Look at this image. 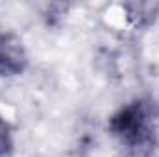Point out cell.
Segmentation results:
<instances>
[{
	"mask_svg": "<svg viewBox=\"0 0 159 157\" xmlns=\"http://www.w3.org/2000/svg\"><path fill=\"white\" fill-rule=\"evenodd\" d=\"M150 117V107L143 100H133L111 115L107 128L122 146L131 152H143L154 144Z\"/></svg>",
	"mask_w": 159,
	"mask_h": 157,
	"instance_id": "obj_1",
	"label": "cell"
},
{
	"mask_svg": "<svg viewBox=\"0 0 159 157\" xmlns=\"http://www.w3.org/2000/svg\"><path fill=\"white\" fill-rule=\"evenodd\" d=\"M28 54L20 37L9 32H0V76L13 78L24 72Z\"/></svg>",
	"mask_w": 159,
	"mask_h": 157,
	"instance_id": "obj_2",
	"label": "cell"
},
{
	"mask_svg": "<svg viewBox=\"0 0 159 157\" xmlns=\"http://www.w3.org/2000/svg\"><path fill=\"white\" fill-rule=\"evenodd\" d=\"M13 150V133L6 118L0 117V157H6Z\"/></svg>",
	"mask_w": 159,
	"mask_h": 157,
	"instance_id": "obj_3",
	"label": "cell"
}]
</instances>
